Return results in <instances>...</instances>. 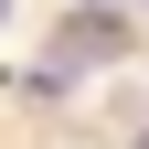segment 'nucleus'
<instances>
[{
    "instance_id": "1",
    "label": "nucleus",
    "mask_w": 149,
    "mask_h": 149,
    "mask_svg": "<svg viewBox=\"0 0 149 149\" xmlns=\"http://www.w3.org/2000/svg\"><path fill=\"white\" fill-rule=\"evenodd\" d=\"M117 53H128V11H107V0H85V11L53 32V74H64V85L96 74V64H117Z\"/></svg>"
},
{
    "instance_id": "2",
    "label": "nucleus",
    "mask_w": 149,
    "mask_h": 149,
    "mask_svg": "<svg viewBox=\"0 0 149 149\" xmlns=\"http://www.w3.org/2000/svg\"><path fill=\"white\" fill-rule=\"evenodd\" d=\"M0 22H11V0H0Z\"/></svg>"
},
{
    "instance_id": "3",
    "label": "nucleus",
    "mask_w": 149,
    "mask_h": 149,
    "mask_svg": "<svg viewBox=\"0 0 149 149\" xmlns=\"http://www.w3.org/2000/svg\"><path fill=\"white\" fill-rule=\"evenodd\" d=\"M128 11H149V0H128Z\"/></svg>"
}]
</instances>
